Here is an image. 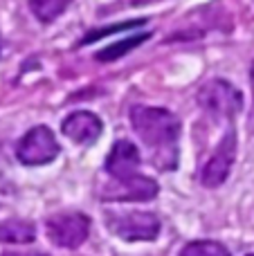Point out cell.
I'll return each instance as SVG.
<instances>
[{
  "instance_id": "obj_11",
  "label": "cell",
  "mask_w": 254,
  "mask_h": 256,
  "mask_svg": "<svg viewBox=\"0 0 254 256\" xmlns=\"http://www.w3.org/2000/svg\"><path fill=\"white\" fill-rule=\"evenodd\" d=\"M146 38H151V34H135L128 38H120L115 43H110L108 48H104L102 52H97V61L106 63V61H117V58L126 56L130 50H135L138 45H142Z\"/></svg>"
},
{
  "instance_id": "obj_16",
  "label": "cell",
  "mask_w": 254,
  "mask_h": 256,
  "mask_svg": "<svg viewBox=\"0 0 254 256\" xmlns=\"http://www.w3.org/2000/svg\"><path fill=\"white\" fill-rule=\"evenodd\" d=\"M250 84H252V92H254V63H252V68H250Z\"/></svg>"
},
{
  "instance_id": "obj_8",
  "label": "cell",
  "mask_w": 254,
  "mask_h": 256,
  "mask_svg": "<svg viewBox=\"0 0 254 256\" xmlns=\"http://www.w3.org/2000/svg\"><path fill=\"white\" fill-rule=\"evenodd\" d=\"M102 128H104L102 120L94 112H88V110L72 112L61 124L63 135L70 142H74V144H92V142H97L99 135H102Z\"/></svg>"
},
{
  "instance_id": "obj_1",
  "label": "cell",
  "mask_w": 254,
  "mask_h": 256,
  "mask_svg": "<svg viewBox=\"0 0 254 256\" xmlns=\"http://www.w3.org/2000/svg\"><path fill=\"white\" fill-rule=\"evenodd\" d=\"M130 124L138 137L151 150V162L160 171H171L178 164L180 120L166 108L135 106L130 110Z\"/></svg>"
},
{
  "instance_id": "obj_7",
  "label": "cell",
  "mask_w": 254,
  "mask_h": 256,
  "mask_svg": "<svg viewBox=\"0 0 254 256\" xmlns=\"http://www.w3.org/2000/svg\"><path fill=\"white\" fill-rule=\"evenodd\" d=\"M160 186L153 178L146 176H128L112 180L104 191V200H112V202H142V200H151L158 196Z\"/></svg>"
},
{
  "instance_id": "obj_9",
  "label": "cell",
  "mask_w": 254,
  "mask_h": 256,
  "mask_svg": "<svg viewBox=\"0 0 254 256\" xmlns=\"http://www.w3.org/2000/svg\"><path fill=\"white\" fill-rule=\"evenodd\" d=\"M140 166V150L135 144L126 140H120L112 144L110 153L106 158V173L112 180H120V178H128L135 176Z\"/></svg>"
},
{
  "instance_id": "obj_6",
  "label": "cell",
  "mask_w": 254,
  "mask_h": 256,
  "mask_svg": "<svg viewBox=\"0 0 254 256\" xmlns=\"http://www.w3.org/2000/svg\"><path fill=\"white\" fill-rule=\"evenodd\" d=\"M234 158H236V130L230 128L223 135V140L218 142L214 155L207 160V164L202 166L200 173V182L207 189H214V186H220L225 180H228L230 171H232Z\"/></svg>"
},
{
  "instance_id": "obj_5",
  "label": "cell",
  "mask_w": 254,
  "mask_h": 256,
  "mask_svg": "<svg viewBox=\"0 0 254 256\" xmlns=\"http://www.w3.org/2000/svg\"><path fill=\"white\" fill-rule=\"evenodd\" d=\"M48 236L54 245L66 250H76L79 245L86 243L90 234V218L79 212H66L48 218L45 222Z\"/></svg>"
},
{
  "instance_id": "obj_12",
  "label": "cell",
  "mask_w": 254,
  "mask_h": 256,
  "mask_svg": "<svg viewBox=\"0 0 254 256\" xmlns=\"http://www.w3.org/2000/svg\"><path fill=\"white\" fill-rule=\"evenodd\" d=\"M72 4V0H30V9L40 22H52Z\"/></svg>"
},
{
  "instance_id": "obj_3",
  "label": "cell",
  "mask_w": 254,
  "mask_h": 256,
  "mask_svg": "<svg viewBox=\"0 0 254 256\" xmlns=\"http://www.w3.org/2000/svg\"><path fill=\"white\" fill-rule=\"evenodd\" d=\"M198 104L205 112L218 120H234L243 108V97L232 84L223 79H212L198 90Z\"/></svg>"
},
{
  "instance_id": "obj_13",
  "label": "cell",
  "mask_w": 254,
  "mask_h": 256,
  "mask_svg": "<svg viewBox=\"0 0 254 256\" xmlns=\"http://www.w3.org/2000/svg\"><path fill=\"white\" fill-rule=\"evenodd\" d=\"M178 256H230V252L218 240H194L184 245Z\"/></svg>"
},
{
  "instance_id": "obj_15",
  "label": "cell",
  "mask_w": 254,
  "mask_h": 256,
  "mask_svg": "<svg viewBox=\"0 0 254 256\" xmlns=\"http://www.w3.org/2000/svg\"><path fill=\"white\" fill-rule=\"evenodd\" d=\"M2 256H48L43 252H4Z\"/></svg>"
},
{
  "instance_id": "obj_17",
  "label": "cell",
  "mask_w": 254,
  "mask_h": 256,
  "mask_svg": "<svg viewBox=\"0 0 254 256\" xmlns=\"http://www.w3.org/2000/svg\"><path fill=\"white\" fill-rule=\"evenodd\" d=\"M142 2H151V0H133V4H142Z\"/></svg>"
},
{
  "instance_id": "obj_4",
  "label": "cell",
  "mask_w": 254,
  "mask_h": 256,
  "mask_svg": "<svg viewBox=\"0 0 254 256\" xmlns=\"http://www.w3.org/2000/svg\"><path fill=\"white\" fill-rule=\"evenodd\" d=\"M61 146H58L54 132L48 126H34L20 137L16 146V158L18 162L27 164V166H40V164L52 162L58 155Z\"/></svg>"
},
{
  "instance_id": "obj_18",
  "label": "cell",
  "mask_w": 254,
  "mask_h": 256,
  "mask_svg": "<svg viewBox=\"0 0 254 256\" xmlns=\"http://www.w3.org/2000/svg\"><path fill=\"white\" fill-rule=\"evenodd\" d=\"M248 256H254V254H248Z\"/></svg>"
},
{
  "instance_id": "obj_2",
  "label": "cell",
  "mask_w": 254,
  "mask_h": 256,
  "mask_svg": "<svg viewBox=\"0 0 254 256\" xmlns=\"http://www.w3.org/2000/svg\"><path fill=\"white\" fill-rule=\"evenodd\" d=\"M106 227L122 240H156L162 225L151 212H108Z\"/></svg>"
},
{
  "instance_id": "obj_10",
  "label": "cell",
  "mask_w": 254,
  "mask_h": 256,
  "mask_svg": "<svg viewBox=\"0 0 254 256\" xmlns=\"http://www.w3.org/2000/svg\"><path fill=\"white\" fill-rule=\"evenodd\" d=\"M34 238H36L34 222L18 220V218L0 220V243H7V245H27V243H34Z\"/></svg>"
},
{
  "instance_id": "obj_14",
  "label": "cell",
  "mask_w": 254,
  "mask_h": 256,
  "mask_svg": "<svg viewBox=\"0 0 254 256\" xmlns=\"http://www.w3.org/2000/svg\"><path fill=\"white\" fill-rule=\"evenodd\" d=\"M146 20H142V18H135V20H126V22H117V25H110V27H99V30H92L88 32V34L84 36V38L79 40V45H88V43H94V40L99 38H106V36H112L117 34V32H128L133 30V27H140L144 25Z\"/></svg>"
}]
</instances>
